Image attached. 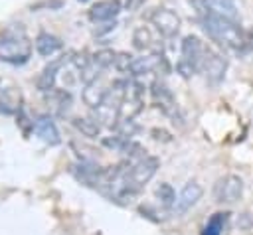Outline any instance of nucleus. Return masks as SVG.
Here are the masks:
<instances>
[{"instance_id":"nucleus-3","label":"nucleus","mask_w":253,"mask_h":235,"mask_svg":"<svg viewBox=\"0 0 253 235\" xmlns=\"http://www.w3.org/2000/svg\"><path fill=\"white\" fill-rule=\"evenodd\" d=\"M204 55H206V49L202 41L196 36H186L180 45V59L176 63V71L182 77H192L202 67Z\"/></svg>"},{"instance_id":"nucleus-4","label":"nucleus","mask_w":253,"mask_h":235,"mask_svg":"<svg viewBox=\"0 0 253 235\" xmlns=\"http://www.w3.org/2000/svg\"><path fill=\"white\" fill-rule=\"evenodd\" d=\"M158 158H154V156H142L140 160H136L130 168H128V172H126V176H125V182H123V186L121 188H126V190H130V192H138L146 182H150L152 180V176L156 174V170H158ZM119 188V190H121Z\"/></svg>"},{"instance_id":"nucleus-6","label":"nucleus","mask_w":253,"mask_h":235,"mask_svg":"<svg viewBox=\"0 0 253 235\" xmlns=\"http://www.w3.org/2000/svg\"><path fill=\"white\" fill-rule=\"evenodd\" d=\"M150 24L156 28V32L164 38H172L180 30V16L170 8H154L150 12Z\"/></svg>"},{"instance_id":"nucleus-1","label":"nucleus","mask_w":253,"mask_h":235,"mask_svg":"<svg viewBox=\"0 0 253 235\" xmlns=\"http://www.w3.org/2000/svg\"><path fill=\"white\" fill-rule=\"evenodd\" d=\"M190 4L196 8V14L200 18V24L204 28V32L223 49L229 51H243L247 47V38L245 32L241 30V26L237 24V20L225 18V16H217L210 10H206L200 0H190Z\"/></svg>"},{"instance_id":"nucleus-7","label":"nucleus","mask_w":253,"mask_h":235,"mask_svg":"<svg viewBox=\"0 0 253 235\" xmlns=\"http://www.w3.org/2000/svg\"><path fill=\"white\" fill-rule=\"evenodd\" d=\"M202 69H204L206 79H208L210 85H219L223 81V75H225V69H227V59L221 53L206 49V55H204V61H202Z\"/></svg>"},{"instance_id":"nucleus-13","label":"nucleus","mask_w":253,"mask_h":235,"mask_svg":"<svg viewBox=\"0 0 253 235\" xmlns=\"http://www.w3.org/2000/svg\"><path fill=\"white\" fill-rule=\"evenodd\" d=\"M200 4L217 14V16H225V18H231V20H237V4L235 0H200Z\"/></svg>"},{"instance_id":"nucleus-17","label":"nucleus","mask_w":253,"mask_h":235,"mask_svg":"<svg viewBox=\"0 0 253 235\" xmlns=\"http://www.w3.org/2000/svg\"><path fill=\"white\" fill-rule=\"evenodd\" d=\"M132 45H134L136 49H140V51L150 49V47L154 45V36H152V32H150L148 26H138V28L132 32Z\"/></svg>"},{"instance_id":"nucleus-18","label":"nucleus","mask_w":253,"mask_h":235,"mask_svg":"<svg viewBox=\"0 0 253 235\" xmlns=\"http://www.w3.org/2000/svg\"><path fill=\"white\" fill-rule=\"evenodd\" d=\"M73 126L83 134V136H89V138H97L99 136V122L95 118H83V117H77L73 118Z\"/></svg>"},{"instance_id":"nucleus-10","label":"nucleus","mask_w":253,"mask_h":235,"mask_svg":"<svg viewBox=\"0 0 253 235\" xmlns=\"http://www.w3.org/2000/svg\"><path fill=\"white\" fill-rule=\"evenodd\" d=\"M34 132L49 146H55L61 142V136H59V130H57V124L53 122L51 117H38L34 120Z\"/></svg>"},{"instance_id":"nucleus-15","label":"nucleus","mask_w":253,"mask_h":235,"mask_svg":"<svg viewBox=\"0 0 253 235\" xmlns=\"http://www.w3.org/2000/svg\"><path fill=\"white\" fill-rule=\"evenodd\" d=\"M107 87H103L101 83H99V79L97 81H93V83H89V85H85V89H83V93H81V97H83V101H85V105H89L91 109H97L99 105H103V101H105V97H107Z\"/></svg>"},{"instance_id":"nucleus-9","label":"nucleus","mask_w":253,"mask_h":235,"mask_svg":"<svg viewBox=\"0 0 253 235\" xmlns=\"http://www.w3.org/2000/svg\"><path fill=\"white\" fill-rule=\"evenodd\" d=\"M160 69H166V59L162 53H150L146 57H132L130 65H128V75H146V73H154V71H160Z\"/></svg>"},{"instance_id":"nucleus-14","label":"nucleus","mask_w":253,"mask_h":235,"mask_svg":"<svg viewBox=\"0 0 253 235\" xmlns=\"http://www.w3.org/2000/svg\"><path fill=\"white\" fill-rule=\"evenodd\" d=\"M67 59H57V61H51L47 67H43V71L40 73L36 85L40 91H51L53 85H55V79H57V71L61 69V65L65 63Z\"/></svg>"},{"instance_id":"nucleus-12","label":"nucleus","mask_w":253,"mask_h":235,"mask_svg":"<svg viewBox=\"0 0 253 235\" xmlns=\"http://www.w3.org/2000/svg\"><path fill=\"white\" fill-rule=\"evenodd\" d=\"M34 47L36 51L42 55V57H51L53 53H57L61 49V39L53 34H47V32H42L38 34V38L34 39Z\"/></svg>"},{"instance_id":"nucleus-22","label":"nucleus","mask_w":253,"mask_h":235,"mask_svg":"<svg viewBox=\"0 0 253 235\" xmlns=\"http://www.w3.org/2000/svg\"><path fill=\"white\" fill-rule=\"evenodd\" d=\"M81 2H83V0H81Z\"/></svg>"},{"instance_id":"nucleus-21","label":"nucleus","mask_w":253,"mask_h":235,"mask_svg":"<svg viewBox=\"0 0 253 235\" xmlns=\"http://www.w3.org/2000/svg\"><path fill=\"white\" fill-rule=\"evenodd\" d=\"M249 41H251V45H253V30H251V34H249Z\"/></svg>"},{"instance_id":"nucleus-2","label":"nucleus","mask_w":253,"mask_h":235,"mask_svg":"<svg viewBox=\"0 0 253 235\" xmlns=\"http://www.w3.org/2000/svg\"><path fill=\"white\" fill-rule=\"evenodd\" d=\"M32 55V43L22 28L6 30L0 38V59L8 63H24Z\"/></svg>"},{"instance_id":"nucleus-5","label":"nucleus","mask_w":253,"mask_h":235,"mask_svg":"<svg viewBox=\"0 0 253 235\" xmlns=\"http://www.w3.org/2000/svg\"><path fill=\"white\" fill-rule=\"evenodd\" d=\"M243 196V180L235 174L221 176L213 186V197L219 203H235Z\"/></svg>"},{"instance_id":"nucleus-19","label":"nucleus","mask_w":253,"mask_h":235,"mask_svg":"<svg viewBox=\"0 0 253 235\" xmlns=\"http://www.w3.org/2000/svg\"><path fill=\"white\" fill-rule=\"evenodd\" d=\"M156 196H158V199L162 201L164 207H174L176 194H174V190H172L170 184H160V186L156 188Z\"/></svg>"},{"instance_id":"nucleus-8","label":"nucleus","mask_w":253,"mask_h":235,"mask_svg":"<svg viewBox=\"0 0 253 235\" xmlns=\"http://www.w3.org/2000/svg\"><path fill=\"white\" fill-rule=\"evenodd\" d=\"M202 196H204V188H202L198 182H188V184L180 190V194L176 196V201H174L172 211H174L176 215L186 213L190 207H194V205L202 199Z\"/></svg>"},{"instance_id":"nucleus-16","label":"nucleus","mask_w":253,"mask_h":235,"mask_svg":"<svg viewBox=\"0 0 253 235\" xmlns=\"http://www.w3.org/2000/svg\"><path fill=\"white\" fill-rule=\"evenodd\" d=\"M227 217H229V213H223V211L213 213L206 221V225L202 229V235H223L225 225H227Z\"/></svg>"},{"instance_id":"nucleus-20","label":"nucleus","mask_w":253,"mask_h":235,"mask_svg":"<svg viewBox=\"0 0 253 235\" xmlns=\"http://www.w3.org/2000/svg\"><path fill=\"white\" fill-rule=\"evenodd\" d=\"M142 2L144 0H125V8L126 10H136V8H140Z\"/></svg>"},{"instance_id":"nucleus-11","label":"nucleus","mask_w":253,"mask_h":235,"mask_svg":"<svg viewBox=\"0 0 253 235\" xmlns=\"http://www.w3.org/2000/svg\"><path fill=\"white\" fill-rule=\"evenodd\" d=\"M121 10H123L121 0H99L97 4L91 6L89 18L93 22H109V20L117 18Z\"/></svg>"}]
</instances>
